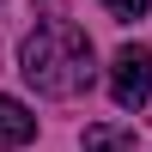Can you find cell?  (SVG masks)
<instances>
[{"label":"cell","instance_id":"1","mask_svg":"<svg viewBox=\"0 0 152 152\" xmlns=\"http://www.w3.org/2000/svg\"><path fill=\"white\" fill-rule=\"evenodd\" d=\"M18 73L37 85L43 97H79L91 85V37L73 18H43L31 37L18 43Z\"/></svg>","mask_w":152,"mask_h":152},{"label":"cell","instance_id":"2","mask_svg":"<svg viewBox=\"0 0 152 152\" xmlns=\"http://www.w3.org/2000/svg\"><path fill=\"white\" fill-rule=\"evenodd\" d=\"M110 97H116V110H146L152 104V49H116V61H110Z\"/></svg>","mask_w":152,"mask_h":152},{"label":"cell","instance_id":"3","mask_svg":"<svg viewBox=\"0 0 152 152\" xmlns=\"http://www.w3.org/2000/svg\"><path fill=\"white\" fill-rule=\"evenodd\" d=\"M37 140V116L18 104V97L0 91V146H31Z\"/></svg>","mask_w":152,"mask_h":152},{"label":"cell","instance_id":"4","mask_svg":"<svg viewBox=\"0 0 152 152\" xmlns=\"http://www.w3.org/2000/svg\"><path fill=\"white\" fill-rule=\"evenodd\" d=\"M110 12H116V18H146L152 12V0H104Z\"/></svg>","mask_w":152,"mask_h":152},{"label":"cell","instance_id":"5","mask_svg":"<svg viewBox=\"0 0 152 152\" xmlns=\"http://www.w3.org/2000/svg\"><path fill=\"white\" fill-rule=\"evenodd\" d=\"M85 152H134V146H116V134H110V128H97L91 140H85Z\"/></svg>","mask_w":152,"mask_h":152}]
</instances>
